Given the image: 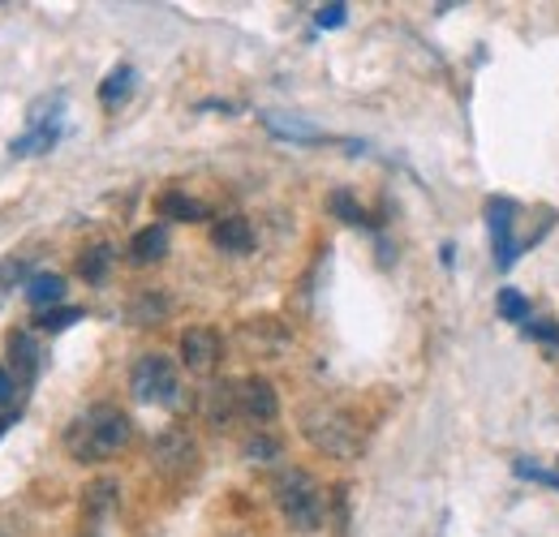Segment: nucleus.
Listing matches in <instances>:
<instances>
[{
	"label": "nucleus",
	"instance_id": "0eeeda50",
	"mask_svg": "<svg viewBox=\"0 0 559 537\" xmlns=\"http://www.w3.org/2000/svg\"><path fill=\"white\" fill-rule=\"evenodd\" d=\"M219 353H224V344H219V332H211V327H190L181 336V361L194 374H211L219 366Z\"/></svg>",
	"mask_w": 559,
	"mask_h": 537
},
{
	"label": "nucleus",
	"instance_id": "2eb2a0df",
	"mask_svg": "<svg viewBox=\"0 0 559 537\" xmlns=\"http://www.w3.org/2000/svg\"><path fill=\"white\" fill-rule=\"evenodd\" d=\"M263 126L276 138H288V142H323V130H314L310 121L301 117H284V112H263Z\"/></svg>",
	"mask_w": 559,
	"mask_h": 537
},
{
	"label": "nucleus",
	"instance_id": "f257e3e1",
	"mask_svg": "<svg viewBox=\"0 0 559 537\" xmlns=\"http://www.w3.org/2000/svg\"><path fill=\"white\" fill-rule=\"evenodd\" d=\"M130 439H134V421L117 404H91L66 426V452L78 465L112 461L117 452H126Z\"/></svg>",
	"mask_w": 559,
	"mask_h": 537
},
{
	"label": "nucleus",
	"instance_id": "393cba45",
	"mask_svg": "<svg viewBox=\"0 0 559 537\" xmlns=\"http://www.w3.org/2000/svg\"><path fill=\"white\" fill-rule=\"evenodd\" d=\"M22 275H26V259H9V263H0V284L22 279Z\"/></svg>",
	"mask_w": 559,
	"mask_h": 537
},
{
	"label": "nucleus",
	"instance_id": "a211bd4d",
	"mask_svg": "<svg viewBox=\"0 0 559 537\" xmlns=\"http://www.w3.org/2000/svg\"><path fill=\"white\" fill-rule=\"evenodd\" d=\"M35 323H39V332H66L73 323H82V310L78 306H57V310H44Z\"/></svg>",
	"mask_w": 559,
	"mask_h": 537
},
{
	"label": "nucleus",
	"instance_id": "9b49d317",
	"mask_svg": "<svg viewBox=\"0 0 559 537\" xmlns=\"http://www.w3.org/2000/svg\"><path fill=\"white\" fill-rule=\"evenodd\" d=\"M26 301L44 314V310H57L61 301H66V275H57V271H39V275H31L26 279Z\"/></svg>",
	"mask_w": 559,
	"mask_h": 537
},
{
	"label": "nucleus",
	"instance_id": "ddd939ff",
	"mask_svg": "<svg viewBox=\"0 0 559 537\" xmlns=\"http://www.w3.org/2000/svg\"><path fill=\"white\" fill-rule=\"evenodd\" d=\"M57 142H61V121H39V126H31L22 138H13L9 151H13L17 159H26V155H44V151H52Z\"/></svg>",
	"mask_w": 559,
	"mask_h": 537
},
{
	"label": "nucleus",
	"instance_id": "bb28decb",
	"mask_svg": "<svg viewBox=\"0 0 559 537\" xmlns=\"http://www.w3.org/2000/svg\"><path fill=\"white\" fill-rule=\"evenodd\" d=\"M530 332H534L538 339H547V344H559V327L556 323H547V319H543V323H534Z\"/></svg>",
	"mask_w": 559,
	"mask_h": 537
},
{
	"label": "nucleus",
	"instance_id": "4468645a",
	"mask_svg": "<svg viewBox=\"0 0 559 537\" xmlns=\"http://www.w3.org/2000/svg\"><path fill=\"white\" fill-rule=\"evenodd\" d=\"M155 211H159L164 219H181V224L207 219V206H203L199 199H190V194H181V190H168V194H159Z\"/></svg>",
	"mask_w": 559,
	"mask_h": 537
},
{
	"label": "nucleus",
	"instance_id": "423d86ee",
	"mask_svg": "<svg viewBox=\"0 0 559 537\" xmlns=\"http://www.w3.org/2000/svg\"><path fill=\"white\" fill-rule=\"evenodd\" d=\"M512 224H516V202L512 199H487V228L495 241V267H512L521 246L512 241Z\"/></svg>",
	"mask_w": 559,
	"mask_h": 537
},
{
	"label": "nucleus",
	"instance_id": "dca6fc26",
	"mask_svg": "<svg viewBox=\"0 0 559 537\" xmlns=\"http://www.w3.org/2000/svg\"><path fill=\"white\" fill-rule=\"evenodd\" d=\"M134 82H139V73L130 65H117L104 82H99V99L108 104V108H117L121 99H130L134 95Z\"/></svg>",
	"mask_w": 559,
	"mask_h": 537
},
{
	"label": "nucleus",
	"instance_id": "4be33fe9",
	"mask_svg": "<svg viewBox=\"0 0 559 537\" xmlns=\"http://www.w3.org/2000/svg\"><path fill=\"white\" fill-rule=\"evenodd\" d=\"M345 17H349V4H319V13H314V22L323 26V31H336V26H345Z\"/></svg>",
	"mask_w": 559,
	"mask_h": 537
},
{
	"label": "nucleus",
	"instance_id": "9d476101",
	"mask_svg": "<svg viewBox=\"0 0 559 537\" xmlns=\"http://www.w3.org/2000/svg\"><path fill=\"white\" fill-rule=\"evenodd\" d=\"M211 241H215V250H224V254H250V250H254V228H250V219L228 215V219H219V224L211 228Z\"/></svg>",
	"mask_w": 559,
	"mask_h": 537
},
{
	"label": "nucleus",
	"instance_id": "f03ea898",
	"mask_svg": "<svg viewBox=\"0 0 559 537\" xmlns=\"http://www.w3.org/2000/svg\"><path fill=\"white\" fill-rule=\"evenodd\" d=\"M276 508L297 534H314V529H323V490H319V481H314L310 473H301V469L280 473Z\"/></svg>",
	"mask_w": 559,
	"mask_h": 537
},
{
	"label": "nucleus",
	"instance_id": "20e7f679",
	"mask_svg": "<svg viewBox=\"0 0 559 537\" xmlns=\"http://www.w3.org/2000/svg\"><path fill=\"white\" fill-rule=\"evenodd\" d=\"M130 392L142 404H177V392H181L177 366L164 353H146V357L134 361V370H130Z\"/></svg>",
	"mask_w": 559,
	"mask_h": 537
},
{
	"label": "nucleus",
	"instance_id": "aec40b11",
	"mask_svg": "<svg viewBox=\"0 0 559 537\" xmlns=\"http://www.w3.org/2000/svg\"><path fill=\"white\" fill-rule=\"evenodd\" d=\"M112 499H117V481H108V477H104V481H95V486L86 490V512H91V516H99V512H108V508H112Z\"/></svg>",
	"mask_w": 559,
	"mask_h": 537
},
{
	"label": "nucleus",
	"instance_id": "412c9836",
	"mask_svg": "<svg viewBox=\"0 0 559 537\" xmlns=\"http://www.w3.org/2000/svg\"><path fill=\"white\" fill-rule=\"evenodd\" d=\"M328 206H332V215H336V219H345V224H366V211L353 202L349 190H336V194L328 199Z\"/></svg>",
	"mask_w": 559,
	"mask_h": 537
},
{
	"label": "nucleus",
	"instance_id": "1a4fd4ad",
	"mask_svg": "<svg viewBox=\"0 0 559 537\" xmlns=\"http://www.w3.org/2000/svg\"><path fill=\"white\" fill-rule=\"evenodd\" d=\"M237 396H241V413H246L250 421H272L280 413L276 387H272L267 379H246V383L237 387Z\"/></svg>",
	"mask_w": 559,
	"mask_h": 537
},
{
	"label": "nucleus",
	"instance_id": "39448f33",
	"mask_svg": "<svg viewBox=\"0 0 559 537\" xmlns=\"http://www.w3.org/2000/svg\"><path fill=\"white\" fill-rule=\"evenodd\" d=\"M151 465L164 473L168 481H181V477H190V473L199 469V448H194V439L181 426H168L151 443Z\"/></svg>",
	"mask_w": 559,
	"mask_h": 537
},
{
	"label": "nucleus",
	"instance_id": "a878e982",
	"mask_svg": "<svg viewBox=\"0 0 559 537\" xmlns=\"http://www.w3.org/2000/svg\"><path fill=\"white\" fill-rule=\"evenodd\" d=\"M13 392H17V383H13V374L0 366V408H9V404H13Z\"/></svg>",
	"mask_w": 559,
	"mask_h": 537
},
{
	"label": "nucleus",
	"instance_id": "5701e85b",
	"mask_svg": "<svg viewBox=\"0 0 559 537\" xmlns=\"http://www.w3.org/2000/svg\"><path fill=\"white\" fill-rule=\"evenodd\" d=\"M246 456H250V461H276L280 443H276V439H263V434H254V439L246 443Z\"/></svg>",
	"mask_w": 559,
	"mask_h": 537
},
{
	"label": "nucleus",
	"instance_id": "f3484780",
	"mask_svg": "<svg viewBox=\"0 0 559 537\" xmlns=\"http://www.w3.org/2000/svg\"><path fill=\"white\" fill-rule=\"evenodd\" d=\"M112 267V246H95V250H86L82 254V263H78V275L82 279H91V284H99L104 275Z\"/></svg>",
	"mask_w": 559,
	"mask_h": 537
},
{
	"label": "nucleus",
	"instance_id": "6e6552de",
	"mask_svg": "<svg viewBox=\"0 0 559 537\" xmlns=\"http://www.w3.org/2000/svg\"><path fill=\"white\" fill-rule=\"evenodd\" d=\"M9 348V361H13V383H35L39 379V366H44V348L31 332H9L4 339Z\"/></svg>",
	"mask_w": 559,
	"mask_h": 537
},
{
	"label": "nucleus",
	"instance_id": "b1692460",
	"mask_svg": "<svg viewBox=\"0 0 559 537\" xmlns=\"http://www.w3.org/2000/svg\"><path fill=\"white\" fill-rule=\"evenodd\" d=\"M159 314H164V301H151V297H142L139 306L130 310V319H134V323H142V327H146V323H155Z\"/></svg>",
	"mask_w": 559,
	"mask_h": 537
},
{
	"label": "nucleus",
	"instance_id": "6ab92c4d",
	"mask_svg": "<svg viewBox=\"0 0 559 537\" xmlns=\"http://www.w3.org/2000/svg\"><path fill=\"white\" fill-rule=\"evenodd\" d=\"M495 306H499V314H503L508 323H530V301H525L516 288H503Z\"/></svg>",
	"mask_w": 559,
	"mask_h": 537
},
{
	"label": "nucleus",
	"instance_id": "cd10ccee",
	"mask_svg": "<svg viewBox=\"0 0 559 537\" xmlns=\"http://www.w3.org/2000/svg\"><path fill=\"white\" fill-rule=\"evenodd\" d=\"M86 537H95V534H86Z\"/></svg>",
	"mask_w": 559,
	"mask_h": 537
},
{
	"label": "nucleus",
	"instance_id": "f8f14e48",
	"mask_svg": "<svg viewBox=\"0 0 559 537\" xmlns=\"http://www.w3.org/2000/svg\"><path fill=\"white\" fill-rule=\"evenodd\" d=\"M164 254H168V228L164 224H151V228L134 232V241H130V263L134 267H151Z\"/></svg>",
	"mask_w": 559,
	"mask_h": 537
},
{
	"label": "nucleus",
	"instance_id": "7ed1b4c3",
	"mask_svg": "<svg viewBox=\"0 0 559 537\" xmlns=\"http://www.w3.org/2000/svg\"><path fill=\"white\" fill-rule=\"evenodd\" d=\"M301 434H306L323 456H336V461H353V456L361 452V430L353 426L349 413H341V408H332V404L306 408Z\"/></svg>",
	"mask_w": 559,
	"mask_h": 537
}]
</instances>
